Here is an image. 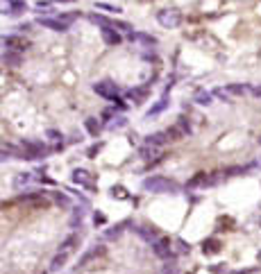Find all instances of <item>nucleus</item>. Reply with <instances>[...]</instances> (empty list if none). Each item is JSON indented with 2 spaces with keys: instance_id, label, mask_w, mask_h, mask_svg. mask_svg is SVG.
Listing matches in <instances>:
<instances>
[{
  "instance_id": "obj_1",
  "label": "nucleus",
  "mask_w": 261,
  "mask_h": 274,
  "mask_svg": "<svg viewBox=\"0 0 261 274\" xmlns=\"http://www.w3.org/2000/svg\"><path fill=\"white\" fill-rule=\"evenodd\" d=\"M143 190H148V193H157V195H166V193H175L177 190V183L170 182V179H166V177H148L143 182Z\"/></svg>"
},
{
  "instance_id": "obj_2",
  "label": "nucleus",
  "mask_w": 261,
  "mask_h": 274,
  "mask_svg": "<svg viewBox=\"0 0 261 274\" xmlns=\"http://www.w3.org/2000/svg\"><path fill=\"white\" fill-rule=\"evenodd\" d=\"M46 154H50V147H46L41 141H23L20 143V159L34 161V159H41Z\"/></svg>"
},
{
  "instance_id": "obj_3",
  "label": "nucleus",
  "mask_w": 261,
  "mask_h": 274,
  "mask_svg": "<svg viewBox=\"0 0 261 274\" xmlns=\"http://www.w3.org/2000/svg\"><path fill=\"white\" fill-rule=\"evenodd\" d=\"M157 20L166 30H175V27L182 25V14L177 9H161V12H157Z\"/></svg>"
},
{
  "instance_id": "obj_4",
  "label": "nucleus",
  "mask_w": 261,
  "mask_h": 274,
  "mask_svg": "<svg viewBox=\"0 0 261 274\" xmlns=\"http://www.w3.org/2000/svg\"><path fill=\"white\" fill-rule=\"evenodd\" d=\"M2 46L7 48V50H12V53H23V50H27L30 48V41L23 39L20 34H9V37H2Z\"/></svg>"
},
{
  "instance_id": "obj_5",
  "label": "nucleus",
  "mask_w": 261,
  "mask_h": 274,
  "mask_svg": "<svg viewBox=\"0 0 261 274\" xmlns=\"http://www.w3.org/2000/svg\"><path fill=\"white\" fill-rule=\"evenodd\" d=\"M93 91L98 93V95H102V98H107V100H114V102L118 100V86L114 84V82H109V79L96 82V84H93Z\"/></svg>"
},
{
  "instance_id": "obj_6",
  "label": "nucleus",
  "mask_w": 261,
  "mask_h": 274,
  "mask_svg": "<svg viewBox=\"0 0 261 274\" xmlns=\"http://www.w3.org/2000/svg\"><path fill=\"white\" fill-rule=\"evenodd\" d=\"M37 23H39L41 27H46V30H52V32H66L68 30V23H64L61 18H48V16H39L37 18Z\"/></svg>"
},
{
  "instance_id": "obj_7",
  "label": "nucleus",
  "mask_w": 261,
  "mask_h": 274,
  "mask_svg": "<svg viewBox=\"0 0 261 274\" xmlns=\"http://www.w3.org/2000/svg\"><path fill=\"white\" fill-rule=\"evenodd\" d=\"M27 12V5L23 0H5L2 2V14H9V16H19V14Z\"/></svg>"
},
{
  "instance_id": "obj_8",
  "label": "nucleus",
  "mask_w": 261,
  "mask_h": 274,
  "mask_svg": "<svg viewBox=\"0 0 261 274\" xmlns=\"http://www.w3.org/2000/svg\"><path fill=\"white\" fill-rule=\"evenodd\" d=\"M152 249H155V254L159 256V258H170V256H173V245H170L168 238H159Z\"/></svg>"
},
{
  "instance_id": "obj_9",
  "label": "nucleus",
  "mask_w": 261,
  "mask_h": 274,
  "mask_svg": "<svg viewBox=\"0 0 261 274\" xmlns=\"http://www.w3.org/2000/svg\"><path fill=\"white\" fill-rule=\"evenodd\" d=\"M73 182L75 183H80V186H84V188H89V190H93L96 186H93V182H91V175L86 172V170H73Z\"/></svg>"
},
{
  "instance_id": "obj_10",
  "label": "nucleus",
  "mask_w": 261,
  "mask_h": 274,
  "mask_svg": "<svg viewBox=\"0 0 261 274\" xmlns=\"http://www.w3.org/2000/svg\"><path fill=\"white\" fill-rule=\"evenodd\" d=\"M102 41L107 43V46H118L123 39H120V34H118L114 27H104L102 30Z\"/></svg>"
},
{
  "instance_id": "obj_11",
  "label": "nucleus",
  "mask_w": 261,
  "mask_h": 274,
  "mask_svg": "<svg viewBox=\"0 0 261 274\" xmlns=\"http://www.w3.org/2000/svg\"><path fill=\"white\" fill-rule=\"evenodd\" d=\"M2 64L12 66V68H19V66L23 64V55L12 53V50H5V55H2Z\"/></svg>"
},
{
  "instance_id": "obj_12",
  "label": "nucleus",
  "mask_w": 261,
  "mask_h": 274,
  "mask_svg": "<svg viewBox=\"0 0 261 274\" xmlns=\"http://www.w3.org/2000/svg\"><path fill=\"white\" fill-rule=\"evenodd\" d=\"M221 252V240L218 238H209V240L202 242V254L204 256H214Z\"/></svg>"
},
{
  "instance_id": "obj_13",
  "label": "nucleus",
  "mask_w": 261,
  "mask_h": 274,
  "mask_svg": "<svg viewBox=\"0 0 261 274\" xmlns=\"http://www.w3.org/2000/svg\"><path fill=\"white\" fill-rule=\"evenodd\" d=\"M130 39L139 41V43H143V46H157V37L145 34V32H130Z\"/></svg>"
},
{
  "instance_id": "obj_14",
  "label": "nucleus",
  "mask_w": 261,
  "mask_h": 274,
  "mask_svg": "<svg viewBox=\"0 0 261 274\" xmlns=\"http://www.w3.org/2000/svg\"><path fill=\"white\" fill-rule=\"evenodd\" d=\"M68 252H61V249H59V254L55 256V258H52V263H50V272H57V270H61L64 268V263L68 261Z\"/></svg>"
},
{
  "instance_id": "obj_15",
  "label": "nucleus",
  "mask_w": 261,
  "mask_h": 274,
  "mask_svg": "<svg viewBox=\"0 0 261 274\" xmlns=\"http://www.w3.org/2000/svg\"><path fill=\"white\" fill-rule=\"evenodd\" d=\"M166 141H168L166 131H157V134H150V136H148V141H145V143L152 145V147H161V145H166Z\"/></svg>"
},
{
  "instance_id": "obj_16",
  "label": "nucleus",
  "mask_w": 261,
  "mask_h": 274,
  "mask_svg": "<svg viewBox=\"0 0 261 274\" xmlns=\"http://www.w3.org/2000/svg\"><path fill=\"white\" fill-rule=\"evenodd\" d=\"M100 254H104V249L102 247H93V249H89L82 258H80V268H84V265H89V261H93L96 256H100Z\"/></svg>"
},
{
  "instance_id": "obj_17",
  "label": "nucleus",
  "mask_w": 261,
  "mask_h": 274,
  "mask_svg": "<svg viewBox=\"0 0 261 274\" xmlns=\"http://www.w3.org/2000/svg\"><path fill=\"white\" fill-rule=\"evenodd\" d=\"M89 20H91L93 25H98V27H114V20L109 18H104V16H100V14H89Z\"/></svg>"
},
{
  "instance_id": "obj_18",
  "label": "nucleus",
  "mask_w": 261,
  "mask_h": 274,
  "mask_svg": "<svg viewBox=\"0 0 261 274\" xmlns=\"http://www.w3.org/2000/svg\"><path fill=\"white\" fill-rule=\"evenodd\" d=\"M84 129L89 131L91 136H98L100 129H102V125H100L96 118H86V120H84Z\"/></svg>"
},
{
  "instance_id": "obj_19",
  "label": "nucleus",
  "mask_w": 261,
  "mask_h": 274,
  "mask_svg": "<svg viewBox=\"0 0 261 274\" xmlns=\"http://www.w3.org/2000/svg\"><path fill=\"white\" fill-rule=\"evenodd\" d=\"M222 91L232 93V95H245L250 91V86L248 84H227V89H222Z\"/></svg>"
},
{
  "instance_id": "obj_20",
  "label": "nucleus",
  "mask_w": 261,
  "mask_h": 274,
  "mask_svg": "<svg viewBox=\"0 0 261 274\" xmlns=\"http://www.w3.org/2000/svg\"><path fill=\"white\" fill-rule=\"evenodd\" d=\"M30 182H32V175H30V172H20V175L14 179V186H16V188H23V186H27Z\"/></svg>"
},
{
  "instance_id": "obj_21",
  "label": "nucleus",
  "mask_w": 261,
  "mask_h": 274,
  "mask_svg": "<svg viewBox=\"0 0 261 274\" xmlns=\"http://www.w3.org/2000/svg\"><path fill=\"white\" fill-rule=\"evenodd\" d=\"M166 107H168V100H166V98H161V100H159V102H157V105H155V107H152V109H150V111H148V113H145V116H148V118H152V116H157V113H161V111H163V109H166Z\"/></svg>"
},
{
  "instance_id": "obj_22",
  "label": "nucleus",
  "mask_w": 261,
  "mask_h": 274,
  "mask_svg": "<svg viewBox=\"0 0 261 274\" xmlns=\"http://www.w3.org/2000/svg\"><path fill=\"white\" fill-rule=\"evenodd\" d=\"M196 102H198V105H211V102H214V93L200 91V93L196 95Z\"/></svg>"
},
{
  "instance_id": "obj_23",
  "label": "nucleus",
  "mask_w": 261,
  "mask_h": 274,
  "mask_svg": "<svg viewBox=\"0 0 261 274\" xmlns=\"http://www.w3.org/2000/svg\"><path fill=\"white\" fill-rule=\"evenodd\" d=\"M127 227V222H123V224H118V227L109 229V231H104V238H109V240H114V238H118V236L123 234V229Z\"/></svg>"
},
{
  "instance_id": "obj_24",
  "label": "nucleus",
  "mask_w": 261,
  "mask_h": 274,
  "mask_svg": "<svg viewBox=\"0 0 261 274\" xmlns=\"http://www.w3.org/2000/svg\"><path fill=\"white\" fill-rule=\"evenodd\" d=\"M137 231L143 236L145 240H152V238H157V229L155 227H152V229L150 227H141V229H137Z\"/></svg>"
},
{
  "instance_id": "obj_25",
  "label": "nucleus",
  "mask_w": 261,
  "mask_h": 274,
  "mask_svg": "<svg viewBox=\"0 0 261 274\" xmlns=\"http://www.w3.org/2000/svg\"><path fill=\"white\" fill-rule=\"evenodd\" d=\"M130 98L139 105L141 100H145V89H132V91H130Z\"/></svg>"
},
{
  "instance_id": "obj_26",
  "label": "nucleus",
  "mask_w": 261,
  "mask_h": 274,
  "mask_svg": "<svg viewBox=\"0 0 261 274\" xmlns=\"http://www.w3.org/2000/svg\"><path fill=\"white\" fill-rule=\"evenodd\" d=\"M96 9H102V12H109V14H114V12H123L120 7H114V5H107V2H96Z\"/></svg>"
},
{
  "instance_id": "obj_27",
  "label": "nucleus",
  "mask_w": 261,
  "mask_h": 274,
  "mask_svg": "<svg viewBox=\"0 0 261 274\" xmlns=\"http://www.w3.org/2000/svg\"><path fill=\"white\" fill-rule=\"evenodd\" d=\"M157 154V147H152V145H145L143 150H141V157L143 159H152Z\"/></svg>"
},
{
  "instance_id": "obj_28",
  "label": "nucleus",
  "mask_w": 261,
  "mask_h": 274,
  "mask_svg": "<svg viewBox=\"0 0 261 274\" xmlns=\"http://www.w3.org/2000/svg\"><path fill=\"white\" fill-rule=\"evenodd\" d=\"M46 136L50 138V141H55V143H59V141L64 138V136H61V134H59V131H57V129H48V131H46Z\"/></svg>"
},
{
  "instance_id": "obj_29",
  "label": "nucleus",
  "mask_w": 261,
  "mask_h": 274,
  "mask_svg": "<svg viewBox=\"0 0 261 274\" xmlns=\"http://www.w3.org/2000/svg\"><path fill=\"white\" fill-rule=\"evenodd\" d=\"M52 197H55V202L61 204V206H68V197L66 195H59V193H52Z\"/></svg>"
},
{
  "instance_id": "obj_30",
  "label": "nucleus",
  "mask_w": 261,
  "mask_h": 274,
  "mask_svg": "<svg viewBox=\"0 0 261 274\" xmlns=\"http://www.w3.org/2000/svg\"><path fill=\"white\" fill-rule=\"evenodd\" d=\"M209 270H211L214 274H221V272H225V270H227V265H225V263H218V265H214V268H209Z\"/></svg>"
},
{
  "instance_id": "obj_31",
  "label": "nucleus",
  "mask_w": 261,
  "mask_h": 274,
  "mask_svg": "<svg viewBox=\"0 0 261 274\" xmlns=\"http://www.w3.org/2000/svg\"><path fill=\"white\" fill-rule=\"evenodd\" d=\"M114 27H118V30H123V32H130L132 27L127 25V23H120V20H114Z\"/></svg>"
},
{
  "instance_id": "obj_32",
  "label": "nucleus",
  "mask_w": 261,
  "mask_h": 274,
  "mask_svg": "<svg viewBox=\"0 0 261 274\" xmlns=\"http://www.w3.org/2000/svg\"><path fill=\"white\" fill-rule=\"evenodd\" d=\"M161 274H177V265H175V263H170V265H166Z\"/></svg>"
},
{
  "instance_id": "obj_33",
  "label": "nucleus",
  "mask_w": 261,
  "mask_h": 274,
  "mask_svg": "<svg viewBox=\"0 0 261 274\" xmlns=\"http://www.w3.org/2000/svg\"><path fill=\"white\" fill-rule=\"evenodd\" d=\"M7 159H9V152H7L5 147H0V164H5Z\"/></svg>"
},
{
  "instance_id": "obj_34",
  "label": "nucleus",
  "mask_w": 261,
  "mask_h": 274,
  "mask_svg": "<svg viewBox=\"0 0 261 274\" xmlns=\"http://www.w3.org/2000/svg\"><path fill=\"white\" fill-rule=\"evenodd\" d=\"M96 224H104V216H102V213H96Z\"/></svg>"
},
{
  "instance_id": "obj_35",
  "label": "nucleus",
  "mask_w": 261,
  "mask_h": 274,
  "mask_svg": "<svg viewBox=\"0 0 261 274\" xmlns=\"http://www.w3.org/2000/svg\"><path fill=\"white\" fill-rule=\"evenodd\" d=\"M250 91L255 93V95H261V86H257V89H250Z\"/></svg>"
},
{
  "instance_id": "obj_36",
  "label": "nucleus",
  "mask_w": 261,
  "mask_h": 274,
  "mask_svg": "<svg viewBox=\"0 0 261 274\" xmlns=\"http://www.w3.org/2000/svg\"><path fill=\"white\" fill-rule=\"evenodd\" d=\"M257 261H259V263H261V252H259V254H257Z\"/></svg>"
},
{
  "instance_id": "obj_37",
  "label": "nucleus",
  "mask_w": 261,
  "mask_h": 274,
  "mask_svg": "<svg viewBox=\"0 0 261 274\" xmlns=\"http://www.w3.org/2000/svg\"><path fill=\"white\" fill-rule=\"evenodd\" d=\"M259 143H261V138H259Z\"/></svg>"
}]
</instances>
